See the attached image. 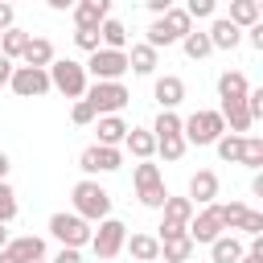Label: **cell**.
<instances>
[{"label": "cell", "instance_id": "23", "mask_svg": "<svg viewBox=\"0 0 263 263\" xmlns=\"http://www.w3.org/2000/svg\"><path fill=\"white\" fill-rule=\"evenodd\" d=\"M242 255H247V247H242L234 234H218V238L210 242V259H214V263H238Z\"/></svg>", "mask_w": 263, "mask_h": 263}, {"label": "cell", "instance_id": "16", "mask_svg": "<svg viewBox=\"0 0 263 263\" xmlns=\"http://www.w3.org/2000/svg\"><path fill=\"white\" fill-rule=\"evenodd\" d=\"M95 132H99V144L103 148H123L127 123H123V115H99L95 119Z\"/></svg>", "mask_w": 263, "mask_h": 263}, {"label": "cell", "instance_id": "53", "mask_svg": "<svg viewBox=\"0 0 263 263\" xmlns=\"http://www.w3.org/2000/svg\"><path fill=\"white\" fill-rule=\"evenodd\" d=\"M37 263H49V259H37Z\"/></svg>", "mask_w": 263, "mask_h": 263}, {"label": "cell", "instance_id": "40", "mask_svg": "<svg viewBox=\"0 0 263 263\" xmlns=\"http://www.w3.org/2000/svg\"><path fill=\"white\" fill-rule=\"evenodd\" d=\"M70 119H74V123H78V127H86V123H95V119H99V115H95V107H90V103H86V99H78V103H74V107H70Z\"/></svg>", "mask_w": 263, "mask_h": 263}, {"label": "cell", "instance_id": "34", "mask_svg": "<svg viewBox=\"0 0 263 263\" xmlns=\"http://www.w3.org/2000/svg\"><path fill=\"white\" fill-rule=\"evenodd\" d=\"M242 140H247V136H230V132H226V136H218L214 148H218V156H222L226 164H238V156H242Z\"/></svg>", "mask_w": 263, "mask_h": 263}, {"label": "cell", "instance_id": "38", "mask_svg": "<svg viewBox=\"0 0 263 263\" xmlns=\"http://www.w3.org/2000/svg\"><path fill=\"white\" fill-rule=\"evenodd\" d=\"M214 12H218L214 0H189V4H185V16H189V21H210Z\"/></svg>", "mask_w": 263, "mask_h": 263}, {"label": "cell", "instance_id": "32", "mask_svg": "<svg viewBox=\"0 0 263 263\" xmlns=\"http://www.w3.org/2000/svg\"><path fill=\"white\" fill-rule=\"evenodd\" d=\"M148 132H152L156 140H164V136H181V115H177V111H160L156 123H152Z\"/></svg>", "mask_w": 263, "mask_h": 263}, {"label": "cell", "instance_id": "44", "mask_svg": "<svg viewBox=\"0 0 263 263\" xmlns=\"http://www.w3.org/2000/svg\"><path fill=\"white\" fill-rule=\"evenodd\" d=\"M247 41H251V45H255V49H263V21H259V25H251V29H247Z\"/></svg>", "mask_w": 263, "mask_h": 263}, {"label": "cell", "instance_id": "7", "mask_svg": "<svg viewBox=\"0 0 263 263\" xmlns=\"http://www.w3.org/2000/svg\"><path fill=\"white\" fill-rule=\"evenodd\" d=\"M123 242H127V226L119 222V218H103L99 222V230L90 234V251L107 263V259H115L119 251H123Z\"/></svg>", "mask_w": 263, "mask_h": 263}, {"label": "cell", "instance_id": "15", "mask_svg": "<svg viewBox=\"0 0 263 263\" xmlns=\"http://www.w3.org/2000/svg\"><path fill=\"white\" fill-rule=\"evenodd\" d=\"M16 263H37V259H45V238H37V234H21V238H8V247H4Z\"/></svg>", "mask_w": 263, "mask_h": 263}, {"label": "cell", "instance_id": "33", "mask_svg": "<svg viewBox=\"0 0 263 263\" xmlns=\"http://www.w3.org/2000/svg\"><path fill=\"white\" fill-rule=\"evenodd\" d=\"M185 136H164V140H156V156H164L168 164H177L181 156H185Z\"/></svg>", "mask_w": 263, "mask_h": 263}, {"label": "cell", "instance_id": "31", "mask_svg": "<svg viewBox=\"0 0 263 263\" xmlns=\"http://www.w3.org/2000/svg\"><path fill=\"white\" fill-rule=\"evenodd\" d=\"M160 21L168 25V33H173L177 41H181L185 33H193V21H189V16H185V8H177V4H173V8H168V12L160 16Z\"/></svg>", "mask_w": 263, "mask_h": 263}, {"label": "cell", "instance_id": "1", "mask_svg": "<svg viewBox=\"0 0 263 263\" xmlns=\"http://www.w3.org/2000/svg\"><path fill=\"white\" fill-rule=\"evenodd\" d=\"M70 201H74L70 214H78L82 222H103V218H111V193H107L99 181H90V177H82V181L70 189Z\"/></svg>", "mask_w": 263, "mask_h": 263}, {"label": "cell", "instance_id": "4", "mask_svg": "<svg viewBox=\"0 0 263 263\" xmlns=\"http://www.w3.org/2000/svg\"><path fill=\"white\" fill-rule=\"evenodd\" d=\"M82 99L95 107V115H119V111L132 103V90H127L123 82H90Z\"/></svg>", "mask_w": 263, "mask_h": 263}, {"label": "cell", "instance_id": "37", "mask_svg": "<svg viewBox=\"0 0 263 263\" xmlns=\"http://www.w3.org/2000/svg\"><path fill=\"white\" fill-rule=\"evenodd\" d=\"M136 197H140V205H148V210H160V205H164V197H168V189H164V181H160V185H148V189H140Z\"/></svg>", "mask_w": 263, "mask_h": 263}, {"label": "cell", "instance_id": "39", "mask_svg": "<svg viewBox=\"0 0 263 263\" xmlns=\"http://www.w3.org/2000/svg\"><path fill=\"white\" fill-rule=\"evenodd\" d=\"M74 45H78V49H86V53L103 49V45H99V29H74Z\"/></svg>", "mask_w": 263, "mask_h": 263}, {"label": "cell", "instance_id": "19", "mask_svg": "<svg viewBox=\"0 0 263 263\" xmlns=\"http://www.w3.org/2000/svg\"><path fill=\"white\" fill-rule=\"evenodd\" d=\"M123 148H127L136 160H152V156H156V136H152L148 127H127Z\"/></svg>", "mask_w": 263, "mask_h": 263}, {"label": "cell", "instance_id": "47", "mask_svg": "<svg viewBox=\"0 0 263 263\" xmlns=\"http://www.w3.org/2000/svg\"><path fill=\"white\" fill-rule=\"evenodd\" d=\"M49 8H53V12H70V8H74V0H49Z\"/></svg>", "mask_w": 263, "mask_h": 263}, {"label": "cell", "instance_id": "12", "mask_svg": "<svg viewBox=\"0 0 263 263\" xmlns=\"http://www.w3.org/2000/svg\"><path fill=\"white\" fill-rule=\"evenodd\" d=\"M189 201H193V210L218 201V173H214V168H197V173L189 177Z\"/></svg>", "mask_w": 263, "mask_h": 263}, {"label": "cell", "instance_id": "51", "mask_svg": "<svg viewBox=\"0 0 263 263\" xmlns=\"http://www.w3.org/2000/svg\"><path fill=\"white\" fill-rule=\"evenodd\" d=\"M8 238H12V234H8V226H0V251L8 247Z\"/></svg>", "mask_w": 263, "mask_h": 263}, {"label": "cell", "instance_id": "6", "mask_svg": "<svg viewBox=\"0 0 263 263\" xmlns=\"http://www.w3.org/2000/svg\"><path fill=\"white\" fill-rule=\"evenodd\" d=\"M86 78L95 74V82H119L127 74V53H115V49H95L86 62H82Z\"/></svg>", "mask_w": 263, "mask_h": 263}, {"label": "cell", "instance_id": "48", "mask_svg": "<svg viewBox=\"0 0 263 263\" xmlns=\"http://www.w3.org/2000/svg\"><path fill=\"white\" fill-rule=\"evenodd\" d=\"M251 193H255V197H263V173H255V177H251Z\"/></svg>", "mask_w": 263, "mask_h": 263}, {"label": "cell", "instance_id": "5", "mask_svg": "<svg viewBox=\"0 0 263 263\" xmlns=\"http://www.w3.org/2000/svg\"><path fill=\"white\" fill-rule=\"evenodd\" d=\"M49 234L62 242V247H70V251H82V247H90V222H82L78 214H66V210H58L53 218H49Z\"/></svg>", "mask_w": 263, "mask_h": 263}, {"label": "cell", "instance_id": "29", "mask_svg": "<svg viewBox=\"0 0 263 263\" xmlns=\"http://www.w3.org/2000/svg\"><path fill=\"white\" fill-rule=\"evenodd\" d=\"M181 49H185V58H193V62H201V58H210V53H214V49H210V37H205L201 29L185 33V37H181Z\"/></svg>", "mask_w": 263, "mask_h": 263}, {"label": "cell", "instance_id": "3", "mask_svg": "<svg viewBox=\"0 0 263 263\" xmlns=\"http://www.w3.org/2000/svg\"><path fill=\"white\" fill-rule=\"evenodd\" d=\"M181 136H185V144L205 148V144H218V136H226V123L218 111H193L181 119Z\"/></svg>", "mask_w": 263, "mask_h": 263}, {"label": "cell", "instance_id": "36", "mask_svg": "<svg viewBox=\"0 0 263 263\" xmlns=\"http://www.w3.org/2000/svg\"><path fill=\"white\" fill-rule=\"evenodd\" d=\"M12 218H16V193L8 181H0V226H8Z\"/></svg>", "mask_w": 263, "mask_h": 263}, {"label": "cell", "instance_id": "50", "mask_svg": "<svg viewBox=\"0 0 263 263\" xmlns=\"http://www.w3.org/2000/svg\"><path fill=\"white\" fill-rule=\"evenodd\" d=\"M238 263H263V255H251V251H247V255H242Z\"/></svg>", "mask_w": 263, "mask_h": 263}, {"label": "cell", "instance_id": "42", "mask_svg": "<svg viewBox=\"0 0 263 263\" xmlns=\"http://www.w3.org/2000/svg\"><path fill=\"white\" fill-rule=\"evenodd\" d=\"M12 25H16V8L0 0V33H4V29H12Z\"/></svg>", "mask_w": 263, "mask_h": 263}, {"label": "cell", "instance_id": "21", "mask_svg": "<svg viewBox=\"0 0 263 263\" xmlns=\"http://www.w3.org/2000/svg\"><path fill=\"white\" fill-rule=\"evenodd\" d=\"M99 45L103 49H115V53H127V25L115 21V16H107L99 25Z\"/></svg>", "mask_w": 263, "mask_h": 263}, {"label": "cell", "instance_id": "14", "mask_svg": "<svg viewBox=\"0 0 263 263\" xmlns=\"http://www.w3.org/2000/svg\"><path fill=\"white\" fill-rule=\"evenodd\" d=\"M247 90H251V82H247V74H242V70H222V74H218V99H222V107L242 103V99H247Z\"/></svg>", "mask_w": 263, "mask_h": 263}, {"label": "cell", "instance_id": "8", "mask_svg": "<svg viewBox=\"0 0 263 263\" xmlns=\"http://www.w3.org/2000/svg\"><path fill=\"white\" fill-rule=\"evenodd\" d=\"M78 164H82V173L95 181L99 173H115V168H123V148H103V144H90V148H82Z\"/></svg>", "mask_w": 263, "mask_h": 263}, {"label": "cell", "instance_id": "11", "mask_svg": "<svg viewBox=\"0 0 263 263\" xmlns=\"http://www.w3.org/2000/svg\"><path fill=\"white\" fill-rule=\"evenodd\" d=\"M152 99L160 103V111H177V107L185 103V82H181L177 74H160V78L152 82Z\"/></svg>", "mask_w": 263, "mask_h": 263}, {"label": "cell", "instance_id": "30", "mask_svg": "<svg viewBox=\"0 0 263 263\" xmlns=\"http://www.w3.org/2000/svg\"><path fill=\"white\" fill-rule=\"evenodd\" d=\"M238 164H247L251 173L263 168V140H259V136H247V140H242V156H238Z\"/></svg>", "mask_w": 263, "mask_h": 263}, {"label": "cell", "instance_id": "18", "mask_svg": "<svg viewBox=\"0 0 263 263\" xmlns=\"http://www.w3.org/2000/svg\"><path fill=\"white\" fill-rule=\"evenodd\" d=\"M53 58H58V53H53V41H49V37H29V45H25V53H21V62L33 66V70H49Z\"/></svg>", "mask_w": 263, "mask_h": 263}, {"label": "cell", "instance_id": "49", "mask_svg": "<svg viewBox=\"0 0 263 263\" xmlns=\"http://www.w3.org/2000/svg\"><path fill=\"white\" fill-rule=\"evenodd\" d=\"M8 168H12V160H8V156H4V152H0V181H4V177H8Z\"/></svg>", "mask_w": 263, "mask_h": 263}, {"label": "cell", "instance_id": "35", "mask_svg": "<svg viewBox=\"0 0 263 263\" xmlns=\"http://www.w3.org/2000/svg\"><path fill=\"white\" fill-rule=\"evenodd\" d=\"M132 181H136V193H140V189H148V185H160L164 177H160V168H156L152 160H140L136 173H132Z\"/></svg>", "mask_w": 263, "mask_h": 263}, {"label": "cell", "instance_id": "45", "mask_svg": "<svg viewBox=\"0 0 263 263\" xmlns=\"http://www.w3.org/2000/svg\"><path fill=\"white\" fill-rule=\"evenodd\" d=\"M168 8H173V0H148V12H152V16H164Z\"/></svg>", "mask_w": 263, "mask_h": 263}, {"label": "cell", "instance_id": "20", "mask_svg": "<svg viewBox=\"0 0 263 263\" xmlns=\"http://www.w3.org/2000/svg\"><path fill=\"white\" fill-rule=\"evenodd\" d=\"M123 251H127L136 263H156V259H160V242H156V234H127Z\"/></svg>", "mask_w": 263, "mask_h": 263}, {"label": "cell", "instance_id": "22", "mask_svg": "<svg viewBox=\"0 0 263 263\" xmlns=\"http://www.w3.org/2000/svg\"><path fill=\"white\" fill-rule=\"evenodd\" d=\"M205 37H210V49H234V45L242 41V33H238L226 16H214V25L205 29Z\"/></svg>", "mask_w": 263, "mask_h": 263}, {"label": "cell", "instance_id": "43", "mask_svg": "<svg viewBox=\"0 0 263 263\" xmlns=\"http://www.w3.org/2000/svg\"><path fill=\"white\" fill-rule=\"evenodd\" d=\"M49 263H82V251H70V247H62V251H58Z\"/></svg>", "mask_w": 263, "mask_h": 263}, {"label": "cell", "instance_id": "41", "mask_svg": "<svg viewBox=\"0 0 263 263\" xmlns=\"http://www.w3.org/2000/svg\"><path fill=\"white\" fill-rule=\"evenodd\" d=\"M242 234H251V238H263V214L259 210H247V218H242V226H238Z\"/></svg>", "mask_w": 263, "mask_h": 263}, {"label": "cell", "instance_id": "28", "mask_svg": "<svg viewBox=\"0 0 263 263\" xmlns=\"http://www.w3.org/2000/svg\"><path fill=\"white\" fill-rule=\"evenodd\" d=\"M160 255H164V263H189V255H193V242H189V234L164 238V242H160Z\"/></svg>", "mask_w": 263, "mask_h": 263}, {"label": "cell", "instance_id": "52", "mask_svg": "<svg viewBox=\"0 0 263 263\" xmlns=\"http://www.w3.org/2000/svg\"><path fill=\"white\" fill-rule=\"evenodd\" d=\"M0 263H16V259H12V255H8V251H0Z\"/></svg>", "mask_w": 263, "mask_h": 263}, {"label": "cell", "instance_id": "10", "mask_svg": "<svg viewBox=\"0 0 263 263\" xmlns=\"http://www.w3.org/2000/svg\"><path fill=\"white\" fill-rule=\"evenodd\" d=\"M185 234H189V242H193V247H197V242H205V247H210V242H214L218 234H226V230H222V222H218L214 205H201V210H197V214L189 218Z\"/></svg>", "mask_w": 263, "mask_h": 263}, {"label": "cell", "instance_id": "13", "mask_svg": "<svg viewBox=\"0 0 263 263\" xmlns=\"http://www.w3.org/2000/svg\"><path fill=\"white\" fill-rule=\"evenodd\" d=\"M70 12H74V29H99L111 16V0H78Z\"/></svg>", "mask_w": 263, "mask_h": 263}, {"label": "cell", "instance_id": "24", "mask_svg": "<svg viewBox=\"0 0 263 263\" xmlns=\"http://www.w3.org/2000/svg\"><path fill=\"white\" fill-rule=\"evenodd\" d=\"M160 214H164V222H173V226H189V218H193L197 210H193L189 197H173V193H168L164 205H160Z\"/></svg>", "mask_w": 263, "mask_h": 263}, {"label": "cell", "instance_id": "25", "mask_svg": "<svg viewBox=\"0 0 263 263\" xmlns=\"http://www.w3.org/2000/svg\"><path fill=\"white\" fill-rule=\"evenodd\" d=\"M29 37H33V33H25V29H16V25H12V29H4V33H0V58H8V62H16V58L25 53V45H29Z\"/></svg>", "mask_w": 263, "mask_h": 263}, {"label": "cell", "instance_id": "27", "mask_svg": "<svg viewBox=\"0 0 263 263\" xmlns=\"http://www.w3.org/2000/svg\"><path fill=\"white\" fill-rule=\"evenodd\" d=\"M214 214H218L222 230L230 234V230H238V226H242V218H247V205H242V201H214Z\"/></svg>", "mask_w": 263, "mask_h": 263}, {"label": "cell", "instance_id": "9", "mask_svg": "<svg viewBox=\"0 0 263 263\" xmlns=\"http://www.w3.org/2000/svg\"><path fill=\"white\" fill-rule=\"evenodd\" d=\"M8 86H12L16 99H41V95H49V74L33 70V66H16L12 78H8Z\"/></svg>", "mask_w": 263, "mask_h": 263}, {"label": "cell", "instance_id": "2", "mask_svg": "<svg viewBox=\"0 0 263 263\" xmlns=\"http://www.w3.org/2000/svg\"><path fill=\"white\" fill-rule=\"evenodd\" d=\"M45 74H49V90H58V95H66V99H74V103H78V99L86 95V86H90L82 62H74V58H53Z\"/></svg>", "mask_w": 263, "mask_h": 263}, {"label": "cell", "instance_id": "46", "mask_svg": "<svg viewBox=\"0 0 263 263\" xmlns=\"http://www.w3.org/2000/svg\"><path fill=\"white\" fill-rule=\"evenodd\" d=\"M12 70H16V62H8V58H0V86H8V78H12Z\"/></svg>", "mask_w": 263, "mask_h": 263}, {"label": "cell", "instance_id": "26", "mask_svg": "<svg viewBox=\"0 0 263 263\" xmlns=\"http://www.w3.org/2000/svg\"><path fill=\"white\" fill-rule=\"evenodd\" d=\"M127 70L148 78V74L156 70V49H152V45H144V41H140V45H132V49H127Z\"/></svg>", "mask_w": 263, "mask_h": 263}, {"label": "cell", "instance_id": "17", "mask_svg": "<svg viewBox=\"0 0 263 263\" xmlns=\"http://www.w3.org/2000/svg\"><path fill=\"white\" fill-rule=\"evenodd\" d=\"M226 21L242 33V29H251V25L263 21V4H259V0H230V16H226Z\"/></svg>", "mask_w": 263, "mask_h": 263}]
</instances>
